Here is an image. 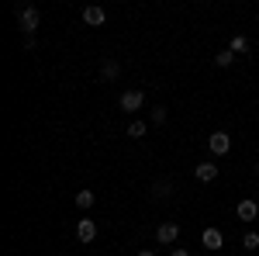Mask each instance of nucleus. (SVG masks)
Returning <instances> with one entry per match:
<instances>
[{
    "label": "nucleus",
    "mask_w": 259,
    "mask_h": 256,
    "mask_svg": "<svg viewBox=\"0 0 259 256\" xmlns=\"http://www.w3.org/2000/svg\"><path fill=\"white\" fill-rule=\"evenodd\" d=\"M194 173H197L200 184H211V180L218 177V166H214V163H197V170H194Z\"/></svg>",
    "instance_id": "nucleus-8"
},
{
    "label": "nucleus",
    "mask_w": 259,
    "mask_h": 256,
    "mask_svg": "<svg viewBox=\"0 0 259 256\" xmlns=\"http://www.w3.org/2000/svg\"><path fill=\"white\" fill-rule=\"evenodd\" d=\"M139 256H156V253H152V249H142V253Z\"/></svg>",
    "instance_id": "nucleus-19"
},
{
    "label": "nucleus",
    "mask_w": 259,
    "mask_h": 256,
    "mask_svg": "<svg viewBox=\"0 0 259 256\" xmlns=\"http://www.w3.org/2000/svg\"><path fill=\"white\" fill-rule=\"evenodd\" d=\"M156 239H159L162 246H173V242L180 239V225L177 222H162L159 229H156Z\"/></svg>",
    "instance_id": "nucleus-3"
},
{
    "label": "nucleus",
    "mask_w": 259,
    "mask_h": 256,
    "mask_svg": "<svg viewBox=\"0 0 259 256\" xmlns=\"http://www.w3.org/2000/svg\"><path fill=\"white\" fill-rule=\"evenodd\" d=\"M145 135V121H132L128 125V138H142Z\"/></svg>",
    "instance_id": "nucleus-14"
},
{
    "label": "nucleus",
    "mask_w": 259,
    "mask_h": 256,
    "mask_svg": "<svg viewBox=\"0 0 259 256\" xmlns=\"http://www.w3.org/2000/svg\"><path fill=\"white\" fill-rule=\"evenodd\" d=\"M200 242H204L207 249H221V246H225V236H221L218 229H204V232H200Z\"/></svg>",
    "instance_id": "nucleus-7"
},
{
    "label": "nucleus",
    "mask_w": 259,
    "mask_h": 256,
    "mask_svg": "<svg viewBox=\"0 0 259 256\" xmlns=\"http://www.w3.org/2000/svg\"><path fill=\"white\" fill-rule=\"evenodd\" d=\"M228 49H232V52H235V56H245V52H249V39H245V35H235V39H232V45H228Z\"/></svg>",
    "instance_id": "nucleus-11"
},
{
    "label": "nucleus",
    "mask_w": 259,
    "mask_h": 256,
    "mask_svg": "<svg viewBox=\"0 0 259 256\" xmlns=\"http://www.w3.org/2000/svg\"><path fill=\"white\" fill-rule=\"evenodd\" d=\"M169 191H173V184H169V180H159V184L152 187V194H156V197H169Z\"/></svg>",
    "instance_id": "nucleus-15"
},
{
    "label": "nucleus",
    "mask_w": 259,
    "mask_h": 256,
    "mask_svg": "<svg viewBox=\"0 0 259 256\" xmlns=\"http://www.w3.org/2000/svg\"><path fill=\"white\" fill-rule=\"evenodd\" d=\"M94 201H97V197H94V191H80V194H76V208H83V211H87V208H94Z\"/></svg>",
    "instance_id": "nucleus-12"
},
{
    "label": "nucleus",
    "mask_w": 259,
    "mask_h": 256,
    "mask_svg": "<svg viewBox=\"0 0 259 256\" xmlns=\"http://www.w3.org/2000/svg\"><path fill=\"white\" fill-rule=\"evenodd\" d=\"M232 62H235V52L232 49H221L218 56H214V66H232Z\"/></svg>",
    "instance_id": "nucleus-13"
},
{
    "label": "nucleus",
    "mask_w": 259,
    "mask_h": 256,
    "mask_svg": "<svg viewBox=\"0 0 259 256\" xmlns=\"http://www.w3.org/2000/svg\"><path fill=\"white\" fill-rule=\"evenodd\" d=\"M149 121H152V125H162V121H166V107H156V111L149 115Z\"/></svg>",
    "instance_id": "nucleus-17"
},
{
    "label": "nucleus",
    "mask_w": 259,
    "mask_h": 256,
    "mask_svg": "<svg viewBox=\"0 0 259 256\" xmlns=\"http://www.w3.org/2000/svg\"><path fill=\"white\" fill-rule=\"evenodd\" d=\"M83 21L97 28V24H104V21H107V14H104V7H97V4H94V7H87V11H83Z\"/></svg>",
    "instance_id": "nucleus-9"
},
{
    "label": "nucleus",
    "mask_w": 259,
    "mask_h": 256,
    "mask_svg": "<svg viewBox=\"0 0 259 256\" xmlns=\"http://www.w3.org/2000/svg\"><path fill=\"white\" fill-rule=\"evenodd\" d=\"M242 246H245V249H259V236H256V232H245Z\"/></svg>",
    "instance_id": "nucleus-16"
},
{
    "label": "nucleus",
    "mask_w": 259,
    "mask_h": 256,
    "mask_svg": "<svg viewBox=\"0 0 259 256\" xmlns=\"http://www.w3.org/2000/svg\"><path fill=\"white\" fill-rule=\"evenodd\" d=\"M252 170H256V177H259V163H256V166H252Z\"/></svg>",
    "instance_id": "nucleus-20"
},
{
    "label": "nucleus",
    "mask_w": 259,
    "mask_h": 256,
    "mask_svg": "<svg viewBox=\"0 0 259 256\" xmlns=\"http://www.w3.org/2000/svg\"><path fill=\"white\" fill-rule=\"evenodd\" d=\"M235 215H239L242 222H252V218L259 215V204L252 201V197H245V201H239V208H235Z\"/></svg>",
    "instance_id": "nucleus-6"
},
{
    "label": "nucleus",
    "mask_w": 259,
    "mask_h": 256,
    "mask_svg": "<svg viewBox=\"0 0 259 256\" xmlns=\"http://www.w3.org/2000/svg\"><path fill=\"white\" fill-rule=\"evenodd\" d=\"M118 104H121V111H139L142 104H145V94L142 90H124Z\"/></svg>",
    "instance_id": "nucleus-4"
},
{
    "label": "nucleus",
    "mask_w": 259,
    "mask_h": 256,
    "mask_svg": "<svg viewBox=\"0 0 259 256\" xmlns=\"http://www.w3.org/2000/svg\"><path fill=\"white\" fill-rule=\"evenodd\" d=\"M169 256H190V253H187V249H173Z\"/></svg>",
    "instance_id": "nucleus-18"
},
{
    "label": "nucleus",
    "mask_w": 259,
    "mask_h": 256,
    "mask_svg": "<svg viewBox=\"0 0 259 256\" xmlns=\"http://www.w3.org/2000/svg\"><path fill=\"white\" fill-rule=\"evenodd\" d=\"M100 77L104 80H118L121 77V66L114 59H104V66H100Z\"/></svg>",
    "instance_id": "nucleus-10"
},
{
    "label": "nucleus",
    "mask_w": 259,
    "mask_h": 256,
    "mask_svg": "<svg viewBox=\"0 0 259 256\" xmlns=\"http://www.w3.org/2000/svg\"><path fill=\"white\" fill-rule=\"evenodd\" d=\"M76 239H80V242H94V239H97V222H94V218H80V222H76Z\"/></svg>",
    "instance_id": "nucleus-5"
},
{
    "label": "nucleus",
    "mask_w": 259,
    "mask_h": 256,
    "mask_svg": "<svg viewBox=\"0 0 259 256\" xmlns=\"http://www.w3.org/2000/svg\"><path fill=\"white\" fill-rule=\"evenodd\" d=\"M207 149H211L214 156H225V153L232 149V135H228V132H211V138H207Z\"/></svg>",
    "instance_id": "nucleus-2"
},
{
    "label": "nucleus",
    "mask_w": 259,
    "mask_h": 256,
    "mask_svg": "<svg viewBox=\"0 0 259 256\" xmlns=\"http://www.w3.org/2000/svg\"><path fill=\"white\" fill-rule=\"evenodd\" d=\"M18 24H21V31L31 39V31L41 24V11H38V7H31V4H28V7H18Z\"/></svg>",
    "instance_id": "nucleus-1"
}]
</instances>
